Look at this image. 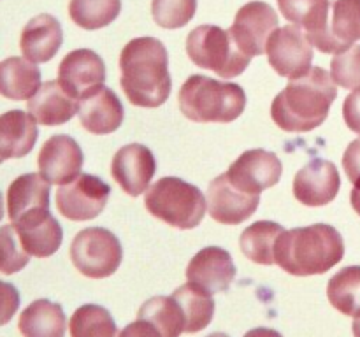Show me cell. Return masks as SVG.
I'll use <instances>...</instances> for the list:
<instances>
[{
    "label": "cell",
    "instance_id": "6da1fadb",
    "mask_svg": "<svg viewBox=\"0 0 360 337\" xmlns=\"http://www.w3.org/2000/svg\"><path fill=\"white\" fill-rule=\"evenodd\" d=\"M120 84L130 104L160 107L172 90L167 49L155 37H137L127 42L120 55Z\"/></svg>",
    "mask_w": 360,
    "mask_h": 337
},
{
    "label": "cell",
    "instance_id": "7a4b0ae2",
    "mask_svg": "<svg viewBox=\"0 0 360 337\" xmlns=\"http://www.w3.org/2000/svg\"><path fill=\"white\" fill-rule=\"evenodd\" d=\"M338 97L336 83L322 67H311L306 76L290 79L274 97L271 118L285 132H311L327 119Z\"/></svg>",
    "mask_w": 360,
    "mask_h": 337
},
{
    "label": "cell",
    "instance_id": "3957f363",
    "mask_svg": "<svg viewBox=\"0 0 360 337\" xmlns=\"http://www.w3.org/2000/svg\"><path fill=\"white\" fill-rule=\"evenodd\" d=\"M343 256V237L333 225L326 223L285 230L274 246V263L299 277L329 272Z\"/></svg>",
    "mask_w": 360,
    "mask_h": 337
},
{
    "label": "cell",
    "instance_id": "277c9868",
    "mask_svg": "<svg viewBox=\"0 0 360 337\" xmlns=\"http://www.w3.org/2000/svg\"><path fill=\"white\" fill-rule=\"evenodd\" d=\"M178 100L185 118L197 123H231L246 107V93L239 84L200 74L183 83Z\"/></svg>",
    "mask_w": 360,
    "mask_h": 337
},
{
    "label": "cell",
    "instance_id": "5b68a950",
    "mask_svg": "<svg viewBox=\"0 0 360 337\" xmlns=\"http://www.w3.org/2000/svg\"><path fill=\"white\" fill-rule=\"evenodd\" d=\"M148 213L179 230L199 227L207 211L204 193L185 179L167 176L150 186L144 197Z\"/></svg>",
    "mask_w": 360,
    "mask_h": 337
},
{
    "label": "cell",
    "instance_id": "8992f818",
    "mask_svg": "<svg viewBox=\"0 0 360 337\" xmlns=\"http://www.w3.org/2000/svg\"><path fill=\"white\" fill-rule=\"evenodd\" d=\"M186 55L200 69L217 72L224 79L241 76L252 58L232 39L231 32L217 25H200L186 37Z\"/></svg>",
    "mask_w": 360,
    "mask_h": 337
},
{
    "label": "cell",
    "instance_id": "52a82bcc",
    "mask_svg": "<svg viewBox=\"0 0 360 337\" xmlns=\"http://www.w3.org/2000/svg\"><path fill=\"white\" fill-rule=\"evenodd\" d=\"M69 253L72 265L91 279L112 276L123 260L120 239L102 227H88L81 230L74 237Z\"/></svg>",
    "mask_w": 360,
    "mask_h": 337
},
{
    "label": "cell",
    "instance_id": "ba28073f",
    "mask_svg": "<svg viewBox=\"0 0 360 337\" xmlns=\"http://www.w3.org/2000/svg\"><path fill=\"white\" fill-rule=\"evenodd\" d=\"M266 55L278 76L297 79L311 70L313 44L301 27L285 25L271 34Z\"/></svg>",
    "mask_w": 360,
    "mask_h": 337
},
{
    "label": "cell",
    "instance_id": "9c48e42d",
    "mask_svg": "<svg viewBox=\"0 0 360 337\" xmlns=\"http://www.w3.org/2000/svg\"><path fill=\"white\" fill-rule=\"evenodd\" d=\"M111 188L94 174H79L74 181L62 185L56 192V207L70 221H88L104 211Z\"/></svg>",
    "mask_w": 360,
    "mask_h": 337
},
{
    "label": "cell",
    "instance_id": "30bf717a",
    "mask_svg": "<svg viewBox=\"0 0 360 337\" xmlns=\"http://www.w3.org/2000/svg\"><path fill=\"white\" fill-rule=\"evenodd\" d=\"M104 81L105 63L91 49H74L58 65V83L77 102L98 93Z\"/></svg>",
    "mask_w": 360,
    "mask_h": 337
},
{
    "label": "cell",
    "instance_id": "8fae6325",
    "mask_svg": "<svg viewBox=\"0 0 360 337\" xmlns=\"http://www.w3.org/2000/svg\"><path fill=\"white\" fill-rule=\"evenodd\" d=\"M278 28V14L269 4L253 0L245 4L238 11L234 23L231 27V35L238 48L246 56L253 58L266 53L267 41L271 34Z\"/></svg>",
    "mask_w": 360,
    "mask_h": 337
},
{
    "label": "cell",
    "instance_id": "7c38bea8",
    "mask_svg": "<svg viewBox=\"0 0 360 337\" xmlns=\"http://www.w3.org/2000/svg\"><path fill=\"white\" fill-rule=\"evenodd\" d=\"M278 6L281 16L301 27L319 51L343 53L329 30V0H278Z\"/></svg>",
    "mask_w": 360,
    "mask_h": 337
},
{
    "label": "cell",
    "instance_id": "4fadbf2b",
    "mask_svg": "<svg viewBox=\"0 0 360 337\" xmlns=\"http://www.w3.org/2000/svg\"><path fill=\"white\" fill-rule=\"evenodd\" d=\"M283 165L273 151L248 150L225 172L229 181L238 190L252 195H260L264 190L273 188L281 178Z\"/></svg>",
    "mask_w": 360,
    "mask_h": 337
},
{
    "label": "cell",
    "instance_id": "5bb4252c",
    "mask_svg": "<svg viewBox=\"0 0 360 337\" xmlns=\"http://www.w3.org/2000/svg\"><path fill=\"white\" fill-rule=\"evenodd\" d=\"M84 154L79 144L65 133L53 136L42 144L37 157L39 174L49 185H67L79 176Z\"/></svg>",
    "mask_w": 360,
    "mask_h": 337
},
{
    "label": "cell",
    "instance_id": "9a60e30c",
    "mask_svg": "<svg viewBox=\"0 0 360 337\" xmlns=\"http://www.w3.org/2000/svg\"><path fill=\"white\" fill-rule=\"evenodd\" d=\"M157 172V161L148 146L139 143L120 147L111 161V176L130 197H139L150 186Z\"/></svg>",
    "mask_w": 360,
    "mask_h": 337
},
{
    "label": "cell",
    "instance_id": "2e32d148",
    "mask_svg": "<svg viewBox=\"0 0 360 337\" xmlns=\"http://www.w3.org/2000/svg\"><path fill=\"white\" fill-rule=\"evenodd\" d=\"M341 188L336 165L323 158H313L294 178V197L308 207H322L333 202Z\"/></svg>",
    "mask_w": 360,
    "mask_h": 337
},
{
    "label": "cell",
    "instance_id": "e0dca14e",
    "mask_svg": "<svg viewBox=\"0 0 360 337\" xmlns=\"http://www.w3.org/2000/svg\"><path fill=\"white\" fill-rule=\"evenodd\" d=\"M260 195H252L236 188L227 174H220L207 188V211L221 225H241L257 211Z\"/></svg>",
    "mask_w": 360,
    "mask_h": 337
},
{
    "label": "cell",
    "instance_id": "ac0fdd59",
    "mask_svg": "<svg viewBox=\"0 0 360 337\" xmlns=\"http://www.w3.org/2000/svg\"><path fill=\"white\" fill-rule=\"evenodd\" d=\"M236 265L229 251L220 246H207L195 253L186 267V279L207 293L229 290L236 277Z\"/></svg>",
    "mask_w": 360,
    "mask_h": 337
},
{
    "label": "cell",
    "instance_id": "d6986e66",
    "mask_svg": "<svg viewBox=\"0 0 360 337\" xmlns=\"http://www.w3.org/2000/svg\"><path fill=\"white\" fill-rule=\"evenodd\" d=\"M21 246L30 256L48 258L55 255L63 241L62 225L49 209L34 211L13 223Z\"/></svg>",
    "mask_w": 360,
    "mask_h": 337
},
{
    "label": "cell",
    "instance_id": "ffe728a7",
    "mask_svg": "<svg viewBox=\"0 0 360 337\" xmlns=\"http://www.w3.org/2000/svg\"><path fill=\"white\" fill-rule=\"evenodd\" d=\"M63 42L62 25L51 14H39L25 25L20 48L32 63H46L60 51Z\"/></svg>",
    "mask_w": 360,
    "mask_h": 337
},
{
    "label": "cell",
    "instance_id": "44dd1931",
    "mask_svg": "<svg viewBox=\"0 0 360 337\" xmlns=\"http://www.w3.org/2000/svg\"><path fill=\"white\" fill-rule=\"evenodd\" d=\"M28 112L44 126H58L70 121L79 111V102L70 97L58 81L41 84L37 93L28 100Z\"/></svg>",
    "mask_w": 360,
    "mask_h": 337
},
{
    "label": "cell",
    "instance_id": "7402d4cb",
    "mask_svg": "<svg viewBox=\"0 0 360 337\" xmlns=\"http://www.w3.org/2000/svg\"><path fill=\"white\" fill-rule=\"evenodd\" d=\"M77 116L84 130L95 136H108L122 126L125 111L118 95L109 88H102L98 93L81 102Z\"/></svg>",
    "mask_w": 360,
    "mask_h": 337
},
{
    "label": "cell",
    "instance_id": "603a6c76",
    "mask_svg": "<svg viewBox=\"0 0 360 337\" xmlns=\"http://www.w3.org/2000/svg\"><path fill=\"white\" fill-rule=\"evenodd\" d=\"M37 121L30 112L13 109L0 114V158H23L37 140Z\"/></svg>",
    "mask_w": 360,
    "mask_h": 337
},
{
    "label": "cell",
    "instance_id": "cb8c5ba5",
    "mask_svg": "<svg viewBox=\"0 0 360 337\" xmlns=\"http://www.w3.org/2000/svg\"><path fill=\"white\" fill-rule=\"evenodd\" d=\"M49 186L51 185L35 172L14 179L7 190V214L11 223L34 211L49 209Z\"/></svg>",
    "mask_w": 360,
    "mask_h": 337
},
{
    "label": "cell",
    "instance_id": "d4e9b609",
    "mask_svg": "<svg viewBox=\"0 0 360 337\" xmlns=\"http://www.w3.org/2000/svg\"><path fill=\"white\" fill-rule=\"evenodd\" d=\"M18 329L23 337H65V312L58 302L39 298L23 309Z\"/></svg>",
    "mask_w": 360,
    "mask_h": 337
},
{
    "label": "cell",
    "instance_id": "484cf974",
    "mask_svg": "<svg viewBox=\"0 0 360 337\" xmlns=\"http://www.w3.org/2000/svg\"><path fill=\"white\" fill-rule=\"evenodd\" d=\"M41 88V70L27 58L11 56L0 62V95L9 100H30Z\"/></svg>",
    "mask_w": 360,
    "mask_h": 337
},
{
    "label": "cell",
    "instance_id": "4316f807",
    "mask_svg": "<svg viewBox=\"0 0 360 337\" xmlns=\"http://www.w3.org/2000/svg\"><path fill=\"white\" fill-rule=\"evenodd\" d=\"M285 228L274 221H255L245 228L239 239V248L245 256L259 265H273L274 263V246Z\"/></svg>",
    "mask_w": 360,
    "mask_h": 337
},
{
    "label": "cell",
    "instance_id": "83f0119b",
    "mask_svg": "<svg viewBox=\"0 0 360 337\" xmlns=\"http://www.w3.org/2000/svg\"><path fill=\"white\" fill-rule=\"evenodd\" d=\"M137 318L150 322L162 337H179L185 333L186 319L174 297H153L137 311Z\"/></svg>",
    "mask_w": 360,
    "mask_h": 337
},
{
    "label": "cell",
    "instance_id": "f1b7e54d",
    "mask_svg": "<svg viewBox=\"0 0 360 337\" xmlns=\"http://www.w3.org/2000/svg\"><path fill=\"white\" fill-rule=\"evenodd\" d=\"M172 297L179 302L186 319L185 333H197L206 329L214 316L213 295L200 290L193 283H186L176 288Z\"/></svg>",
    "mask_w": 360,
    "mask_h": 337
},
{
    "label": "cell",
    "instance_id": "f546056e",
    "mask_svg": "<svg viewBox=\"0 0 360 337\" xmlns=\"http://www.w3.org/2000/svg\"><path fill=\"white\" fill-rule=\"evenodd\" d=\"M327 297L334 309L352 318H360V265L338 270L327 284Z\"/></svg>",
    "mask_w": 360,
    "mask_h": 337
},
{
    "label": "cell",
    "instance_id": "4dcf8cb0",
    "mask_svg": "<svg viewBox=\"0 0 360 337\" xmlns=\"http://www.w3.org/2000/svg\"><path fill=\"white\" fill-rule=\"evenodd\" d=\"M70 337H118L111 312L97 304H84L69 319Z\"/></svg>",
    "mask_w": 360,
    "mask_h": 337
},
{
    "label": "cell",
    "instance_id": "1f68e13d",
    "mask_svg": "<svg viewBox=\"0 0 360 337\" xmlns=\"http://www.w3.org/2000/svg\"><path fill=\"white\" fill-rule=\"evenodd\" d=\"M122 0H70L69 16L84 30H98L118 18Z\"/></svg>",
    "mask_w": 360,
    "mask_h": 337
},
{
    "label": "cell",
    "instance_id": "d6a6232c",
    "mask_svg": "<svg viewBox=\"0 0 360 337\" xmlns=\"http://www.w3.org/2000/svg\"><path fill=\"white\" fill-rule=\"evenodd\" d=\"M329 30L341 51H347L354 42L360 41V0H336Z\"/></svg>",
    "mask_w": 360,
    "mask_h": 337
},
{
    "label": "cell",
    "instance_id": "836d02e7",
    "mask_svg": "<svg viewBox=\"0 0 360 337\" xmlns=\"http://www.w3.org/2000/svg\"><path fill=\"white\" fill-rule=\"evenodd\" d=\"M197 0H151V14L158 27L176 30L192 21Z\"/></svg>",
    "mask_w": 360,
    "mask_h": 337
},
{
    "label": "cell",
    "instance_id": "e575fe53",
    "mask_svg": "<svg viewBox=\"0 0 360 337\" xmlns=\"http://www.w3.org/2000/svg\"><path fill=\"white\" fill-rule=\"evenodd\" d=\"M28 262L30 255L21 246L13 223L0 227V272L11 276L23 270Z\"/></svg>",
    "mask_w": 360,
    "mask_h": 337
},
{
    "label": "cell",
    "instance_id": "d590c367",
    "mask_svg": "<svg viewBox=\"0 0 360 337\" xmlns=\"http://www.w3.org/2000/svg\"><path fill=\"white\" fill-rule=\"evenodd\" d=\"M330 77L345 90L360 88V44L352 46L347 51L334 55L330 60Z\"/></svg>",
    "mask_w": 360,
    "mask_h": 337
},
{
    "label": "cell",
    "instance_id": "8d00e7d4",
    "mask_svg": "<svg viewBox=\"0 0 360 337\" xmlns=\"http://www.w3.org/2000/svg\"><path fill=\"white\" fill-rule=\"evenodd\" d=\"M20 291L13 283L0 279V326L9 323L20 309Z\"/></svg>",
    "mask_w": 360,
    "mask_h": 337
},
{
    "label": "cell",
    "instance_id": "74e56055",
    "mask_svg": "<svg viewBox=\"0 0 360 337\" xmlns=\"http://www.w3.org/2000/svg\"><path fill=\"white\" fill-rule=\"evenodd\" d=\"M343 118L348 128L360 136V88L345 98Z\"/></svg>",
    "mask_w": 360,
    "mask_h": 337
},
{
    "label": "cell",
    "instance_id": "f35d334b",
    "mask_svg": "<svg viewBox=\"0 0 360 337\" xmlns=\"http://www.w3.org/2000/svg\"><path fill=\"white\" fill-rule=\"evenodd\" d=\"M343 168L348 179L355 183L360 178V139L352 140L343 154Z\"/></svg>",
    "mask_w": 360,
    "mask_h": 337
},
{
    "label": "cell",
    "instance_id": "ab89813d",
    "mask_svg": "<svg viewBox=\"0 0 360 337\" xmlns=\"http://www.w3.org/2000/svg\"><path fill=\"white\" fill-rule=\"evenodd\" d=\"M118 337H162V336L150 322L137 318V322L129 323V325L118 333Z\"/></svg>",
    "mask_w": 360,
    "mask_h": 337
},
{
    "label": "cell",
    "instance_id": "60d3db41",
    "mask_svg": "<svg viewBox=\"0 0 360 337\" xmlns=\"http://www.w3.org/2000/svg\"><path fill=\"white\" fill-rule=\"evenodd\" d=\"M245 337H283V336L273 329H264V326H259V329H253L250 330V332H246Z\"/></svg>",
    "mask_w": 360,
    "mask_h": 337
},
{
    "label": "cell",
    "instance_id": "b9f144b4",
    "mask_svg": "<svg viewBox=\"0 0 360 337\" xmlns=\"http://www.w3.org/2000/svg\"><path fill=\"white\" fill-rule=\"evenodd\" d=\"M350 202H352V207H354L355 213L360 216V178L354 183V190H352V193H350Z\"/></svg>",
    "mask_w": 360,
    "mask_h": 337
},
{
    "label": "cell",
    "instance_id": "7bdbcfd3",
    "mask_svg": "<svg viewBox=\"0 0 360 337\" xmlns=\"http://www.w3.org/2000/svg\"><path fill=\"white\" fill-rule=\"evenodd\" d=\"M352 330H354V336H355V337H360V318H355L354 326H352Z\"/></svg>",
    "mask_w": 360,
    "mask_h": 337
},
{
    "label": "cell",
    "instance_id": "ee69618b",
    "mask_svg": "<svg viewBox=\"0 0 360 337\" xmlns=\"http://www.w3.org/2000/svg\"><path fill=\"white\" fill-rule=\"evenodd\" d=\"M4 218V195L2 192H0V221H2Z\"/></svg>",
    "mask_w": 360,
    "mask_h": 337
},
{
    "label": "cell",
    "instance_id": "f6af8a7d",
    "mask_svg": "<svg viewBox=\"0 0 360 337\" xmlns=\"http://www.w3.org/2000/svg\"><path fill=\"white\" fill-rule=\"evenodd\" d=\"M207 337H229V336H227V333L217 332V333H211V336H207Z\"/></svg>",
    "mask_w": 360,
    "mask_h": 337
},
{
    "label": "cell",
    "instance_id": "bcb514c9",
    "mask_svg": "<svg viewBox=\"0 0 360 337\" xmlns=\"http://www.w3.org/2000/svg\"><path fill=\"white\" fill-rule=\"evenodd\" d=\"M2 161H4V160H2V158H0V164H2Z\"/></svg>",
    "mask_w": 360,
    "mask_h": 337
}]
</instances>
